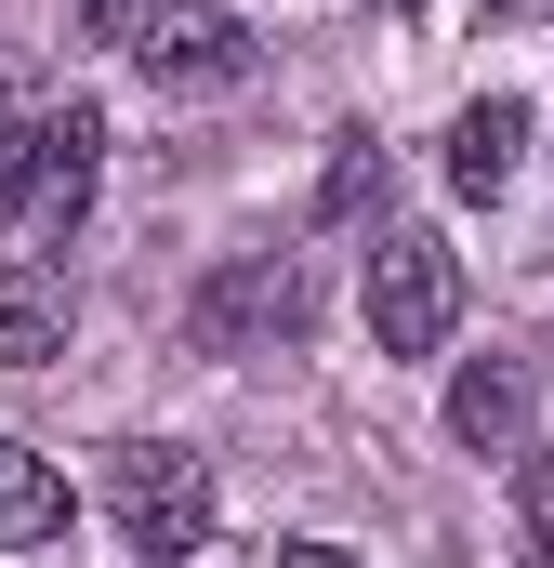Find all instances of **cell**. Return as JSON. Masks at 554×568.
<instances>
[{"label": "cell", "instance_id": "6da1fadb", "mask_svg": "<svg viewBox=\"0 0 554 568\" xmlns=\"http://www.w3.org/2000/svg\"><path fill=\"white\" fill-rule=\"evenodd\" d=\"M304 331H317L304 252H225L212 278L185 291V344H198V357H277V344H304Z\"/></svg>", "mask_w": 554, "mask_h": 568}, {"label": "cell", "instance_id": "7a4b0ae2", "mask_svg": "<svg viewBox=\"0 0 554 568\" xmlns=\"http://www.w3.org/2000/svg\"><path fill=\"white\" fill-rule=\"evenodd\" d=\"M462 331V252L435 225H383L370 239V344L383 357H435Z\"/></svg>", "mask_w": 554, "mask_h": 568}, {"label": "cell", "instance_id": "3957f363", "mask_svg": "<svg viewBox=\"0 0 554 568\" xmlns=\"http://www.w3.org/2000/svg\"><path fill=\"white\" fill-rule=\"evenodd\" d=\"M106 516L133 529V556H185L212 529V463L185 436H120L106 449Z\"/></svg>", "mask_w": 554, "mask_h": 568}, {"label": "cell", "instance_id": "277c9868", "mask_svg": "<svg viewBox=\"0 0 554 568\" xmlns=\"http://www.w3.org/2000/svg\"><path fill=\"white\" fill-rule=\"evenodd\" d=\"M66 331H80V278L53 252H13L0 265V371H53Z\"/></svg>", "mask_w": 554, "mask_h": 568}, {"label": "cell", "instance_id": "5b68a950", "mask_svg": "<svg viewBox=\"0 0 554 568\" xmlns=\"http://www.w3.org/2000/svg\"><path fill=\"white\" fill-rule=\"evenodd\" d=\"M158 93H225V80H252V27L238 13H158V40L133 53Z\"/></svg>", "mask_w": 554, "mask_h": 568}, {"label": "cell", "instance_id": "8992f818", "mask_svg": "<svg viewBox=\"0 0 554 568\" xmlns=\"http://www.w3.org/2000/svg\"><path fill=\"white\" fill-rule=\"evenodd\" d=\"M529 410H542V384H529V357H475L462 384H449V436L462 449H529Z\"/></svg>", "mask_w": 554, "mask_h": 568}, {"label": "cell", "instance_id": "52a82bcc", "mask_svg": "<svg viewBox=\"0 0 554 568\" xmlns=\"http://www.w3.org/2000/svg\"><path fill=\"white\" fill-rule=\"evenodd\" d=\"M93 172H106V120H93V106H53V120H40V199H27V212L66 239V225L93 212Z\"/></svg>", "mask_w": 554, "mask_h": 568}, {"label": "cell", "instance_id": "ba28073f", "mask_svg": "<svg viewBox=\"0 0 554 568\" xmlns=\"http://www.w3.org/2000/svg\"><path fill=\"white\" fill-rule=\"evenodd\" d=\"M515 172H529V106H515V93H475V106L449 120V185H462V199H502Z\"/></svg>", "mask_w": 554, "mask_h": 568}, {"label": "cell", "instance_id": "9c48e42d", "mask_svg": "<svg viewBox=\"0 0 554 568\" xmlns=\"http://www.w3.org/2000/svg\"><path fill=\"white\" fill-rule=\"evenodd\" d=\"M0 542L27 556V542H66V476L27 449V436H0Z\"/></svg>", "mask_w": 554, "mask_h": 568}, {"label": "cell", "instance_id": "30bf717a", "mask_svg": "<svg viewBox=\"0 0 554 568\" xmlns=\"http://www.w3.org/2000/svg\"><path fill=\"white\" fill-rule=\"evenodd\" d=\"M27 199H40V120H27V106L0 93V225H13Z\"/></svg>", "mask_w": 554, "mask_h": 568}, {"label": "cell", "instance_id": "8fae6325", "mask_svg": "<svg viewBox=\"0 0 554 568\" xmlns=\"http://www.w3.org/2000/svg\"><path fill=\"white\" fill-rule=\"evenodd\" d=\"M370 172H383V145H370V133H343V145H330V185H317V212H330V225H357V212H370Z\"/></svg>", "mask_w": 554, "mask_h": 568}, {"label": "cell", "instance_id": "7c38bea8", "mask_svg": "<svg viewBox=\"0 0 554 568\" xmlns=\"http://www.w3.org/2000/svg\"><path fill=\"white\" fill-rule=\"evenodd\" d=\"M515 516H529V568H554V449H515Z\"/></svg>", "mask_w": 554, "mask_h": 568}, {"label": "cell", "instance_id": "4fadbf2b", "mask_svg": "<svg viewBox=\"0 0 554 568\" xmlns=\"http://www.w3.org/2000/svg\"><path fill=\"white\" fill-rule=\"evenodd\" d=\"M93 40H120V53H145V40H158V0H93Z\"/></svg>", "mask_w": 554, "mask_h": 568}, {"label": "cell", "instance_id": "5bb4252c", "mask_svg": "<svg viewBox=\"0 0 554 568\" xmlns=\"http://www.w3.org/2000/svg\"><path fill=\"white\" fill-rule=\"evenodd\" d=\"M277 568H357L343 542H277Z\"/></svg>", "mask_w": 554, "mask_h": 568}, {"label": "cell", "instance_id": "9a60e30c", "mask_svg": "<svg viewBox=\"0 0 554 568\" xmlns=\"http://www.w3.org/2000/svg\"><path fill=\"white\" fill-rule=\"evenodd\" d=\"M475 13H489V27H502V13H529V0H475Z\"/></svg>", "mask_w": 554, "mask_h": 568}, {"label": "cell", "instance_id": "2e32d148", "mask_svg": "<svg viewBox=\"0 0 554 568\" xmlns=\"http://www.w3.org/2000/svg\"><path fill=\"white\" fill-rule=\"evenodd\" d=\"M397 13H410V0H397Z\"/></svg>", "mask_w": 554, "mask_h": 568}]
</instances>
